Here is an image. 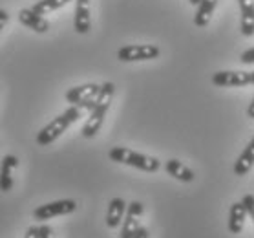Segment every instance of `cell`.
Masks as SVG:
<instances>
[{"mask_svg":"<svg viewBox=\"0 0 254 238\" xmlns=\"http://www.w3.org/2000/svg\"><path fill=\"white\" fill-rule=\"evenodd\" d=\"M114 93H116V84L114 82H104V84H101L97 97L93 99L90 116H88L86 123L82 127V138H93L99 132V128L103 127L104 116H106V112L110 108Z\"/></svg>","mask_w":254,"mask_h":238,"instance_id":"cell-1","label":"cell"},{"mask_svg":"<svg viewBox=\"0 0 254 238\" xmlns=\"http://www.w3.org/2000/svg\"><path fill=\"white\" fill-rule=\"evenodd\" d=\"M108 158H110L112 161L123 163V165H130V167H135V168H139V170H144V172H156V170H159V167H161V163H159L157 158L130 151L127 147H114V149H110Z\"/></svg>","mask_w":254,"mask_h":238,"instance_id":"cell-2","label":"cell"},{"mask_svg":"<svg viewBox=\"0 0 254 238\" xmlns=\"http://www.w3.org/2000/svg\"><path fill=\"white\" fill-rule=\"evenodd\" d=\"M79 117H81V108L71 105L64 114L55 117L53 121L48 123L46 127L37 134V143L41 147H46V145H50V143H53V141L57 140L63 132H66V128H68L71 123H75Z\"/></svg>","mask_w":254,"mask_h":238,"instance_id":"cell-3","label":"cell"},{"mask_svg":"<svg viewBox=\"0 0 254 238\" xmlns=\"http://www.w3.org/2000/svg\"><path fill=\"white\" fill-rule=\"evenodd\" d=\"M161 50L154 44H130L123 46L117 52V59L121 63H135V61H152L159 57Z\"/></svg>","mask_w":254,"mask_h":238,"instance_id":"cell-4","label":"cell"},{"mask_svg":"<svg viewBox=\"0 0 254 238\" xmlns=\"http://www.w3.org/2000/svg\"><path fill=\"white\" fill-rule=\"evenodd\" d=\"M75 211H77V203L73 200H57V202L39 205L33 211V218L39 222H44V220H50V218H55V216H64V215H69V213H75Z\"/></svg>","mask_w":254,"mask_h":238,"instance_id":"cell-5","label":"cell"},{"mask_svg":"<svg viewBox=\"0 0 254 238\" xmlns=\"http://www.w3.org/2000/svg\"><path fill=\"white\" fill-rule=\"evenodd\" d=\"M99 88L101 86H99V84H93V82L81 84V86H75V88H69L68 92H66V101L71 103L73 106L92 110L93 99L97 97Z\"/></svg>","mask_w":254,"mask_h":238,"instance_id":"cell-6","label":"cell"},{"mask_svg":"<svg viewBox=\"0 0 254 238\" xmlns=\"http://www.w3.org/2000/svg\"><path fill=\"white\" fill-rule=\"evenodd\" d=\"M143 203L132 202L127 203V213H125V218H123V229H121V238H133V235L137 233L139 226V218L143 215Z\"/></svg>","mask_w":254,"mask_h":238,"instance_id":"cell-7","label":"cell"},{"mask_svg":"<svg viewBox=\"0 0 254 238\" xmlns=\"http://www.w3.org/2000/svg\"><path fill=\"white\" fill-rule=\"evenodd\" d=\"M216 86H247L251 84V72H216L212 76Z\"/></svg>","mask_w":254,"mask_h":238,"instance_id":"cell-8","label":"cell"},{"mask_svg":"<svg viewBox=\"0 0 254 238\" xmlns=\"http://www.w3.org/2000/svg\"><path fill=\"white\" fill-rule=\"evenodd\" d=\"M240 11H242V22L240 31L243 37L254 35V0H238Z\"/></svg>","mask_w":254,"mask_h":238,"instance_id":"cell-9","label":"cell"},{"mask_svg":"<svg viewBox=\"0 0 254 238\" xmlns=\"http://www.w3.org/2000/svg\"><path fill=\"white\" fill-rule=\"evenodd\" d=\"M18 165V159L11 154L2 158V163H0V191L2 192H9L13 189V168Z\"/></svg>","mask_w":254,"mask_h":238,"instance_id":"cell-10","label":"cell"},{"mask_svg":"<svg viewBox=\"0 0 254 238\" xmlns=\"http://www.w3.org/2000/svg\"><path fill=\"white\" fill-rule=\"evenodd\" d=\"M90 28V0H75V31L79 35H84Z\"/></svg>","mask_w":254,"mask_h":238,"instance_id":"cell-11","label":"cell"},{"mask_svg":"<svg viewBox=\"0 0 254 238\" xmlns=\"http://www.w3.org/2000/svg\"><path fill=\"white\" fill-rule=\"evenodd\" d=\"M247 207L243 202L232 203L231 207V215H229V231L232 235H240L243 231V226H245V220H247Z\"/></svg>","mask_w":254,"mask_h":238,"instance_id":"cell-12","label":"cell"},{"mask_svg":"<svg viewBox=\"0 0 254 238\" xmlns=\"http://www.w3.org/2000/svg\"><path fill=\"white\" fill-rule=\"evenodd\" d=\"M18 20H20L26 28L33 29L37 33H46L48 29H50V24H48L46 18L41 17V15H37V13L31 11V9H20Z\"/></svg>","mask_w":254,"mask_h":238,"instance_id":"cell-13","label":"cell"},{"mask_svg":"<svg viewBox=\"0 0 254 238\" xmlns=\"http://www.w3.org/2000/svg\"><path fill=\"white\" fill-rule=\"evenodd\" d=\"M125 213H127V202L123 198H114L108 205V213H106V226L110 229H116L119 227V224L125 218Z\"/></svg>","mask_w":254,"mask_h":238,"instance_id":"cell-14","label":"cell"},{"mask_svg":"<svg viewBox=\"0 0 254 238\" xmlns=\"http://www.w3.org/2000/svg\"><path fill=\"white\" fill-rule=\"evenodd\" d=\"M254 165V138L249 141V145L245 147V151L240 154V158L234 163V174L236 176H245L249 174V170Z\"/></svg>","mask_w":254,"mask_h":238,"instance_id":"cell-15","label":"cell"},{"mask_svg":"<svg viewBox=\"0 0 254 238\" xmlns=\"http://www.w3.org/2000/svg\"><path fill=\"white\" fill-rule=\"evenodd\" d=\"M165 170H167L172 178H176V180H179V181H185V183H190V181H194V178H196V174L192 172L190 168L187 167V165H183L179 159H168V161L165 163Z\"/></svg>","mask_w":254,"mask_h":238,"instance_id":"cell-16","label":"cell"},{"mask_svg":"<svg viewBox=\"0 0 254 238\" xmlns=\"http://www.w3.org/2000/svg\"><path fill=\"white\" fill-rule=\"evenodd\" d=\"M216 6H218V0H199L196 15H194V24L197 28H205L210 22V17H212Z\"/></svg>","mask_w":254,"mask_h":238,"instance_id":"cell-17","label":"cell"},{"mask_svg":"<svg viewBox=\"0 0 254 238\" xmlns=\"http://www.w3.org/2000/svg\"><path fill=\"white\" fill-rule=\"evenodd\" d=\"M69 2H71V0H39V2L31 7V11H35L37 15H41L42 17V15L57 11L59 7L66 6V4H69Z\"/></svg>","mask_w":254,"mask_h":238,"instance_id":"cell-18","label":"cell"},{"mask_svg":"<svg viewBox=\"0 0 254 238\" xmlns=\"http://www.w3.org/2000/svg\"><path fill=\"white\" fill-rule=\"evenodd\" d=\"M242 202L245 203V207H247V213L251 215V218L254 220V196H253V194H245Z\"/></svg>","mask_w":254,"mask_h":238,"instance_id":"cell-19","label":"cell"},{"mask_svg":"<svg viewBox=\"0 0 254 238\" xmlns=\"http://www.w3.org/2000/svg\"><path fill=\"white\" fill-rule=\"evenodd\" d=\"M243 64H254V48H249L245 52L242 53V57H240Z\"/></svg>","mask_w":254,"mask_h":238,"instance_id":"cell-20","label":"cell"},{"mask_svg":"<svg viewBox=\"0 0 254 238\" xmlns=\"http://www.w3.org/2000/svg\"><path fill=\"white\" fill-rule=\"evenodd\" d=\"M39 238H55L53 237V229L50 226H41L39 227Z\"/></svg>","mask_w":254,"mask_h":238,"instance_id":"cell-21","label":"cell"},{"mask_svg":"<svg viewBox=\"0 0 254 238\" xmlns=\"http://www.w3.org/2000/svg\"><path fill=\"white\" fill-rule=\"evenodd\" d=\"M7 20H9V15H7V11H4V9H0V29L6 28Z\"/></svg>","mask_w":254,"mask_h":238,"instance_id":"cell-22","label":"cell"},{"mask_svg":"<svg viewBox=\"0 0 254 238\" xmlns=\"http://www.w3.org/2000/svg\"><path fill=\"white\" fill-rule=\"evenodd\" d=\"M24 238H39V227H28Z\"/></svg>","mask_w":254,"mask_h":238,"instance_id":"cell-23","label":"cell"},{"mask_svg":"<svg viewBox=\"0 0 254 238\" xmlns=\"http://www.w3.org/2000/svg\"><path fill=\"white\" fill-rule=\"evenodd\" d=\"M133 238H148V231H146L144 227H139L137 233L133 235Z\"/></svg>","mask_w":254,"mask_h":238,"instance_id":"cell-24","label":"cell"},{"mask_svg":"<svg viewBox=\"0 0 254 238\" xmlns=\"http://www.w3.org/2000/svg\"><path fill=\"white\" fill-rule=\"evenodd\" d=\"M247 116L251 117V119H254V99L251 101V105H249V108H247Z\"/></svg>","mask_w":254,"mask_h":238,"instance_id":"cell-25","label":"cell"},{"mask_svg":"<svg viewBox=\"0 0 254 238\" xmlns=\"http://www.w3.org/2000/svg\"><path fill=\"white\" fill-rule=\"evenodd\" d=\"M189 2H190L192 6H197V4H199V0H189Z\"/></svg>","mask_w":254,"mask_h":238,"instance_id":"cell-26","label":"cell"},{"mask_svg":"<svg viewBox=\"0 0 254 238\" xmlns=\"http://www.w3.org/2000/svg\"><path fill=\"white\" fill-rule=\"evenodd\" d=\"M251 82L254 84V72H251Z\"/></svg>","mask_w":254,"mask_h":238,"instance_id":"cell-27","label":"cell"}]
</instances>
